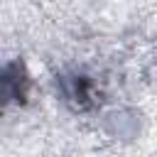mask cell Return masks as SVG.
I'll return each instance as SVG.
<instances>
[{
	"label": "cell",
	"mask_w": 157,
	"mask_h": 157,
	"mask_svg": "<svg viewBox=\"0 0 157 157\" xmlns=\"http://www.w3.org/2000/svg\"><path fill=\"white\" fill-rule=\"evenodd\" d=\"M27 88H29V78L25 71L22 61H12L2 69V96L5 101H17L25 103L27 101Z\"/></svg>",
	"instance_id": "1"
},
{
	"label": "cell",
	"mask_w": 157,
	"mask_h": 157,
	"mask_svg": "<svg viewBox=\"0 0 157 157\" xmlns=\"http://www.w3.org/2000/svg\"><path fill=\"white\" fill-rule=\"evenodd\" d=\"M66 96L74 98L81 110H86V108L93 105V98H91V81H88L86 76H76V78L71 81V88H66Z\"/></svg>",
	"instance_id": "2"
}]
</instances>
